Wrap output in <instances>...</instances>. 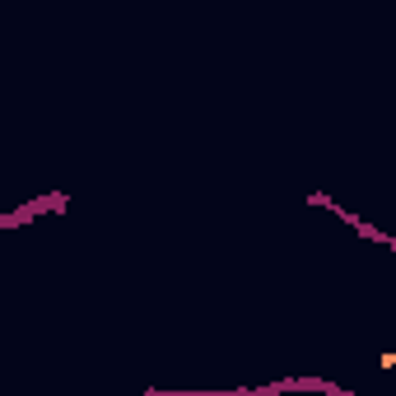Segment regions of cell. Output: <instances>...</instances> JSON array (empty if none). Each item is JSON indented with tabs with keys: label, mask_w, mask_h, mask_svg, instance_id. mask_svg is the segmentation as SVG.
Masks as SVG:
<instances>
[{
	"label": "cell",
	"mask_w": 396,
	"mask_h": 396,
	"mask_svg": "<svg viewBox=\"0 0 396 396\" xmlns=\"http://www.w3.org/2000/svg\"><path fill=\"white\" fill-rule=\"evenodd\" d=\"M378 364H382V368H396V349H392V354H382Z\"/></svg>",
	"instance_id": "obj_1"
}]
</instances>
